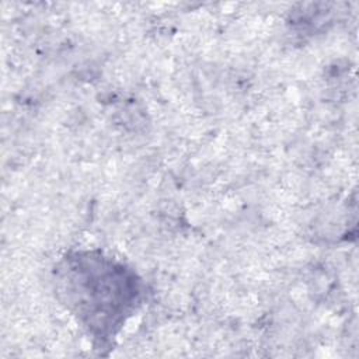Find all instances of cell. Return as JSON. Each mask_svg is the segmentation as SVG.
<instances>
[{
	"label": "cell",
	"instance_id": "1",
	"mask_svg": "<svg viewBox=\"0 0 359 359\" xmlns=\"http://www.w3.org/2000/svg\"><path fill=\"white\" fill-rule=\"evenodd\" d=\"M95 280L84 279L79 285V290H69L67 300L76 309V313L87 320L88 327H97L101 331L112 332L115 325H119L133 303L139 297L137 280L122 266L111 265L108 261H101V268L93 271ZM79 287V286H77Z\"/></svg>",
	"mask_w": 359,
	"mask_h": 359
}]
</instances>
